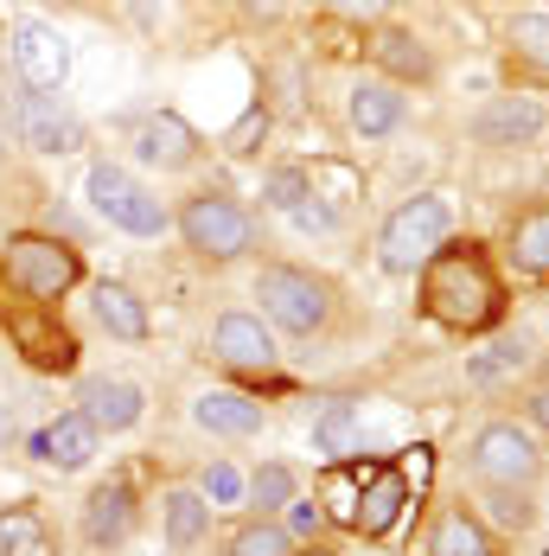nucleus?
Segmentation results:
<instances>
[{
  "instance_id": "f257e3e1",
  "label": "nucleus",
  "mask_w": 549,
  "mask_h": 556,
  "mask_svg": "<svg viewBox=\"0 0 549 556\" xmlns=\"http://www.w3.org/2000/svg\"><path fill=\"white\" fill-rule=\"evenodd\" d=\"M422 314L447 333H493L505 320V276H498L493 250L480 237H447L435 256L416 269Z\"/></svg>"
},
{
  "instance_id": "f03ea898",
  "label": "nucleus",
  "mask_w": 549,
  "mask_h": 556,
  "mask_svg": "<svg viewBox=\"0 0 549 556\" xmlns=\"http://www.w3.org/2000/svg\"><path fill=\"white\" fill-rule=\"evenodd\" d=\"M256 301H263L269 333H288V339H320L332 327V307H339L332 281L301 269V263H263Z\"/></svg>"
},
{
  "instance_id": "7ed1b4c3",
  "label": "nucleus",
  "mask_w": 549,
  "mask_h": 556,
  "mask_svg": "<svg viewBox=\"0 0 549 556\" xmlns=\"http://www.w3.org/2000/svg\"><path fill=\"white\" fill-rule=\"evenodd\" d=\"M447 237H454V205H447V192H416V199H403L384 218L378 263H384L390 276H416Z\"/></svg>"
},
{
  "instance_id": "20e7f679",
  "label": "nucleus",
  "mask_w": 549,
  "mask_h": 556,
  "mask_svg": "<svg viewBox=\"0 0 549 556\" xmlns=\"http://www.w3.org/2000/svg\"><path fill=\"white\" fill-rule=\"evenodd\" d=\"M84 199H90L97 218L128 230V237H166V224H173L161 192L148 179H135L128 167H115V161H97V167L84 173Z\"/></svg>"
},
{
  "instance_id": "39448f33",
  "label": "nucleus",
  "mask_w": 549,
  "mask_h": 556,
  "mask_svg": "<svg viewBox=\"0 0 549 556\" xmlns=\"http://www.w3.org/2000/svg\"><path fill=\"white\" fill-rule=\"evenodd\" d=\"M173 224H179L186 250L205 256V263H237V256L256 250V218H250L230 192H192Z\"/></svg>"
},
{
  "instance_id": "423d86ee",
  "label": "nucleus",
  "mask_w": 549,
  "mask_h": 556,
  "mask_svg": "<svg viewBox=\"0 0 549 556\" xmlns=\"http://www.w3.org/2000/svg\"><path fill=\"white\" fill-rule=\"evenodd\" d=\"M7 135L33 154H77L84 148V122L77 110L52 97V90H33V84H13L7 90Z\"/></svg>"
},
{
  "instance_id": "0eeeda50",
  "label": "nucleus",
  "mask_w": 549,
  "mask_h": 556,
  "mask_svg": "<svg viewBox=\"0 0 549 556\" xmlns=\"http://www.w3.org/2000/svg\"><path fill=\"white\" fill-rule=\"evenodd\" d=\"M467 467L480 486H518L531 493L544 480V454H537V435L518 429V422H486L473 442H467Z\"/></svg>"
},
{
  "instance_id": "6e6552de",
  "label": "nucleus",
  "mask_w": 549,
  "mask_h": 556,
  "mask_svg": "<svg viewBox=\"0 0 549 556\" xmlns=\"http://www.w3.org/2000/svg\"><path fill=\"white\" fill-rule=\"evenodd\" d=\"M7 276L20 281L33 301H64L77 281H84V256L71 250V243H58V237H39V230H20V237H7Z\"/></svg>"
},
{
  "instance_id": "1a4fd4ad",
  "label": "nucleus",
  "mask_w": 549,
  "mask_h": 556,
  "mask_svg": "<svg viewBox=\"0 0 549 556\" xmlns=\"http://www.w3.org/2000/svg\"><path fill=\"white\" fill-rule=\"evenodd\" d=\"M409 511V467L396 454H365V480H358V511H352V538H390L396 518Z\"/></svg>"
},
{
  "instance_id": "9d476101",
  "label": "nucleus",
  "mask_w": 549,
  "mask_h": 556,
  "mask_svg": "<svg viewBox=\"0 0 549 556\" xmlns=\"http://www.w3.org/2000/svg\"><path fill=\"white\" fill-rule=\"evenodd\" d=\"M13 71H20V84H33V90H64V77H71V39L58 33L52 20H13Z\"/></svg>"
},
{
  "instance_id": "9b49d317",
  "label": "nucleus",
  "mask_w": 549,
  "mask_h": 556,
  "mask_svg": "<svg viewBox=\"0 0 549 556\" xmlns=\"http://www.w3.org/2000/svg\"><path fill=\"white\" fill-rule=\"evenodd\" d=\"M141 525V500H135V480H103L90 500H84V544L90 551H122Z\"/></svg>"
},
{
  "instance_id": "f8f14e48",
  "label": "nucleus",
  "mask_w": 549,
  "mask_h": 556,
  "mask_svg": "<svg viewBox=\"0 0 549 556\" xmlns=\"http://www.w3.org/2000/svg\"><path fill=\"white\" fill-rule=\"evenodd\" d=\"M212 358L230 365V371H269L274 365V333L263 314H250V307H230L212 320Z\"/></svg>"
},
{
  "instance_id": "ddd939ff",
  "label": "nucleus",
  "mask_w": 549,
  "mask_h": 556,
  "mask_svg": "<svg viewBox=\"0 0 549 556\" xmlns=\"http://www.w3.org/2000/svg\"><path fill=\"white\" fill-rule=\"evenodd\" d=\"M77 416H84L97 435H128V429L148 416V390L135 384V378H84Z\"/></svg>"
},
{
  "instance_id": "4468645a",
  "label": "nucleus",
  "mask_w": 549,
  "mask_h": 556,
  "mask_svg": "<svg viewBox=\"0 0 549 556\" xmlns=\"http://www.w3.org/2000/svg\"><path fill=\"white\" fill-rule=\"evenodd\" d=\"M199 128L186 122V115H173V110H154V115H141L135 122V161L141 167H161V173H179V167H192L199 161Z\"/></svg>"
},
{
  "instance_id": "2eb2a0df",
  "label": "nucleus",
  "mask_w": 549,
  "mask_h": 556,
  "mask_svg": "<svg viewBox=\"0 0 549 556\" xmlns=\"http://www.w3.org/2000/svg\"><path fill=\"white\" fill-rule=\"evenodd\" d=\"M544 128H549V110L537 97H493L473 115V141H486V148H531Z\"/></svg>"
},
{
  "instance_id": "dca6fc26",
  "label": "nucleus",
  "mask_w": 549,
  "mask_h": 556,
  "mask_svg": "<svg viewBox=\"0 0 549 556\" xmlns=\"http://www.w3.org/2000/svg\"><path fill=\"white\" fill-rule=\"evenodd\" d=\"M422 556H498V531L480 518V505H441Z\"/></svg>"
},
{
  "instance_id": "f3484780",
  "label": "nucleus",
  "mask_w": 549,
  "mask_h": 556,
  "mask_svg": "<svg viewBox=\"0 0 549 556\" xmlns=\"http://www.w3.org/2000/svg\"><path fill=\"white\" fill-rule=\"evenodd\" d=\"M97 447H103V435L77 416V409H64L58 422H46L33 442H26V454L39 460V467H58V473H77V467H90L97 460Z\"/></svg>"
},
{
  "instance_id": "a211bd4d",
  "label": "nucleus",
  "mask_w": 549,
  "mask_h": 556,
  "mask_svg": "<svg viewBox=\"0 0 549 556\" xmlns=\"http://www.w3.org/2000/svg\"><path fill=\"white\" fill-rule=\"evenodd\" d=\"M192 422L205 429V435H224V442H250V435H263V403L256 396H243V390H205L199 403H192Z\"/></svg>"
},
{
  "instance_id": "6ab92c4d",
  "label": "nucleus",
  "mask_w": 549,
  "mask_h": 556,
  "mask_svg": "<svg viewBox=\"0 0 549 556\" xmlns=\"http://www.w3.org/2000/svg\"><path fill=\"white\" fill-rule=\"evenodd\" d=\"M90 314H97V327L122 345H141V339L154 333V314H148V301L128 288V281H97L90 288Z\"/></svg>"
},
{
  "instance_id": "aec40b11",
  "label": "nucleus",
  "mask_w": 549,
  "mask_h": 556,
  "mask_svg": "<svg viewBox=\"0 0 549 556\" xmlns=\"http://www.w3.org/2000/svg\"><path fill=\"white\" fill-rule=\"evenodd\" d=\"M505 256L524 281H549V205H524L505 230Z\"/></svg>"
},
{
  "instance_id": "412c9836",
  "label": "nucleus",
  "mask_w": 549,
  "mask_h": 556,
  "mask_svg": "<svg viewBox=\"0 0 549 556\" xmlns=\"http://www.w3.org/2000/svg\"><path fill=\"white\" fill-rule=\"evenodd\" d=\"M371 58H378V71H390V84H429L435 77V52L416 33H403V26H378L371 33Z\"/></svg>"
},
{
  "instance_id": "4be33fe9",
  "label": "nucleus",
  "mask_w": 549,
  "mask_h": 556,
  "mask_svg": "<svg viewBox=\"0 0 549 556\" xmlns=\"http://www.w3.org/2000/svg\"><path fill=\"white\" fill-rule=\"evenodd\" d=\"M403 110H409L403 84H390V77H365V84H352V128H358L365 141H384L390 128L403 122Z\"/></svg>"
},
{
  "instance_id": "5701e85b",
  "label": "nucleus",
  "mask_w": 549,
  "mask_h": 556,
  "mask_svg": "<svg viewBox=\"0 0 549 556\" xmlns=\"http://www.w3.org/2000/svg\"><path fill=\"white\" fill-rule=\"evenodd\" d=\"M161 531H166V551H199L212 538V505H205V493L173 486L161 500Z\"/></svg>"
},
{
  "instance_id": "b1692460",
  "label": "nucleus",
  "mask_w": 549,
  "mask_h": 556,
  "mask_svg": "<svg viewBox=\"0 0 549 556\" xmlns=\"http://www.w3.org/2000/svg\"><path fill=\"white\" fill-rule=\"evenodd\" d=\"M358 435H365V422H358V403H352V396L320 403V416H314V447H320V454L345 460V454H358Z\"/></svg>"
},
{
  "instance_id": "393cba45",
  "label": "nucleus",
  "mask_w": 549,
  "mask_h": 556,
  "mask_svg": "<svg viewBox=\"0 0 549 556\" xmlns=\"http://www.w3.org/2000/svg\"><path fill=\"white\" fill-rule=\"evenodd\" d=\"M0 556H52V525L33 505H7L0 511Z\"/></svg>"
},
{
  "instance_id": "a878e982",
  "label": "nucleus",
  "mask_w": 549,
  "mask_h": 556,
  "mask_svg": "<svg viewBox=\"0 0 549 556\" xmlns=\"http://www.w3.org/2000/svg\"><path fill=\"white\" fill-rule=\"evenodd\" d=\"M301 544H294V531L281 525V518H250V525H237L230 531V544H224V556H294Z\"/></svg>"
},
{
  "instance_id": "bb28decb",
  "label": "nucleus",
  "mask_w": 549,
  "mask_h": 556,
  "mask_svg": "<svg viewBox=\"0 0 549 556\" xmlns=\"http://www.w3.org/2000/svg\"><path fill=\"white\" fill-rule=\"evenodd\" d=\"M486 511H480V518H486V525H493V531H505V538H524V531H531V525H537V500H531V493H518V486H486Z\"/></svg>"
},
{
  "instance_id": "cd10ccee",
  "label": "nucleus",
  "mask_w": 549,
  "mask_h": 556,
  "mask_svg": "<svg viewBox=\"0 0 549 556\" xmlns=\"http://www.w3.org/2000/svg\"><path fill=\"white\" fill-rule=\"evenodd\" d=\"M250 505H256V518H281L288 511V500H294V467L288 460H263L256 473H250Z\"/></svg>"
},
{
  "instance_id": "c85d7f7f",
  "label": "nucleus",
  "mask_w": 549,
  "mask_h": 556,
  "mask_svg": "<svg viewBox=\"0 0 549 556\" xmlns=\"http://www.w3.org/2000/svg\"><path fill=\"white\" fill-rule=\"evenodd\" d=\"M511 52L524 64H537V71H549V13H518L511 20Z\"/></svg>"
},
{
  "instance_id": "c756f323",
  "label": "nucleus",
  "mask_w": 549,
  "mask_h": 556,
  "mask_svg": "<svg viewBox=\"0 0 549 556\" xmlns=\"http://www.w3.org/2000/svg\"><path fill=\"white\" fill-rule=\"evenodd\" d=\"M263 199H269L274 212L288 218L301 199H314V173H307V167H274L269 179H263Z\"/></svg>"
},
{
  "instance_id": "7c9ffc66",
  "label": "nucleus",
  "mask_w": 549,
  "mask_h": 556,
  "mask_svg": "<svg viewBox=\"0 0 549 556\" xmlns=\"http://www.w3.org/2000/svg\"><path fill=\"white\" fill-rule=\"evenodd\" d=\"M243 486H250V480H243L230 460H218V467H205V486H199V493H205V505L218 511V505H237V500H243Z\"/></svg>"
},
{
  "instance_id": "2f4dec72",
  "label": "nucleus",
  "mask_w": 549,
  "mask_h": 556,
  "mask_svg": "<svg viewBox=\"0 0 549 556\" xmlns=\"http://www.w3.org/2000/svg\"><path fill=\"white\" fill-rule=\"evenodd\" d=\"M511 365H524V345H518V339H498V345H486V352L473 358V378L493 384L498 371H511Z\"/></svg>"
},
{
  "instance_id": "473e14b6",
  "label": "nucleus",
  "mask_w": 549,
  "mask_h": 556,
  "mask_svg": "<svg viewBox=\"0 0 549 556\" xmlns=\"http://www.w3.org/2000/svg\"><path fill=\"white\" fill-rule=\"evenodd\" d=\"M263 135H269V110L256 103V110L230 128V141H224V148H230V154H256V141H263Z\"/></svg>"
},
{
  "instance_id": "72a5a7b5",
  "label": "nucleus",
  "mask_w": 549,
  "mask_h": 556,
  "mask_svg": "<svg viewBox=\"0 0 549 556\" xmlns=\"http://www.w3.org/2000/svg\"><path fill=\"white\" fill-rule=\"evenodd\" d=\"M320 525H327V511L314 500H288V531H294V544H314Z\"/></svg>"
},
{
  "instance_id": "f704fd0d",
  "label": "nucleus",
  "mask_w": 549,
  "mask_h": 556,
  "mask_svg": "<svg viewBox=\"0 0 549 556\" xmlns=\"http://www.w3.org/2000/svg\"><path fill=\"white\" fill-rule=\"evenodd\" d=\"M332 13L339 20H358V26H378L390 13V0H332Z\"/></svg>"
},
{
  "instance_id": "c9c22d12",
  "label": "nucleus",
  "mask_w": 549,
  "mask_h": 556,
  "mask_svg": "<svg viewBox=\"0 0 549 556\" xmlns=\"http://www.w3.org/2000/svg\"><path fill=\"white\" fill-rule=\"evenodd\" d=\"M524 422L549 435V384H531V390H524Z\"/></svg>"
},
{
  "instance_id": "e433bc0d",
  "label": "nucleus",
  "mask_w": 549,
  "mask_h": 556,
  "mask_svg": "<svg viewBox=\"0 0 549 556\" xmlns=\"http://www.w3.org/2000/svg\"><path fill=\"white\" fill-rule=\"evenodd\" d=\"M243 7H250V13H269V20L281 13V0H243Z\"/></svg>"
},
{
  "instance_id": "4c0bfd02",
  "label": "nucleus",
  "mask_w": 549,
  "mask_h": 556,
  "mask_svg": "<svg viewBox=\"0 0 549 556\" xmlns=\"http://www.w3.org/2000/svg\"><path fill=\"white\" fill-rule=\"evenodd\" d=\"M294 556H339V551H327V544H301Z\"/></svg>"
},
{
  "instance_id": "58836bf2",
  "label": "nucleus",
  "mask_w": 549,
  "mask_h": 556,
  "mask_svg": "<svg viewBox=\"0 0 549 556\" xmlns=\"http://www.w3.org/2000/svg\"><path fill=\"white\" fill-rule=\"evenodd\" d=\"M544 384H549V352H544Z\"/></svg>"
},
{
  "instance_id": "ea45409f",
  "label": "nucleus",
  "mask_w": 549,
  "mask_h": 556,
  "mask_svg": "<svg viewBox=\"0 0 549 556\" xmlns=\"http://www.w3.org/2000/svg\"><path fill=\"white\" fill-rule=\"evenodd\" d=\"M0 154H7V128H0Z\"/></svg>"
},
{
  "instance_id": "a19ab883",
  "label": "nucleus",
  "mask_w": 549,
  "mask_h": 556,
  "mask_svg": "<svg viewBox=\"0 0 549 556\" xmlns=\"http://www.w3.org/2000/svg\"><path fill=\"white\" fill-rule=\"evenodd\" d=\"M544 556H549V544H544Z\"/></svg>"
}]
</instances>
